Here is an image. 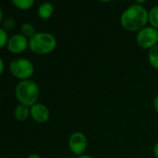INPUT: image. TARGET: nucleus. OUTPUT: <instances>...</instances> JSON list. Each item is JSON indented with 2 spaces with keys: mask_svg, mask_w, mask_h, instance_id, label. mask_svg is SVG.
<instances>
[{
  "mask_svg": "<svg viewBox=\"0 0 158 158\" xmlns=\"http://www.w3.org/2000/svg\"><path fill=\"white\" fill-rule=\"evenodd\" d=\"M148 10L144 6L136 2L129 6L120 16V24L128 31H139L148 22Z\"/></svg>",
  "mask_w": 158,
  "mask_h": 158,
  "instance_id": "obj_1",
  "label": "nucleus"
},
{
  "mask_svg": "<svg viewBox=\"0 0 158 158\" xmlns=\"http://www.w3.org/2000/svg\"><path fill=\"white\" fill-rule=\"evenodd\" d=\"M15 97L19 104L32 106L38 103L40 96V88L32 80L19 81L15 87Z\"/></svg>",
  "mask_w": 158,
  "mask_h": 158,
  "instance_id": "obj_2",
  "label": "nucleus"
},
{
  "mask_svg": "<svg viewBox=\"0 0 158 158\" xmlns=\"http://www.w3.org/2000/svg\"><path fill=\"white\" fill-rule=\"evenodd\" d=\"M56 36L46 31L37 32L29 39V49L35 55H48L56 49Z\"/></svg>",
  "mask_w": 158,
  "mask_h": 158,
  "instance_id": "obj_3",
  "label": "nucleus"
},
{
  "mask_svg": "<svg viewBox=\"0 0 158 158\" xmlns=\"http://www.w3.org/2000/svg\"><path fill=\"white\" fill-rule=\"evenodd\" d=\"M9 71L12 76L20 81L30 80L34 72V66L30 59L18 57L10 62Z\"/></svg>",
  "mask_w": 158,
  "mask_h": 158,
  "instance_id": "obj_4",
  "label": "nucleus"
},
{
  "mask_svg": "<svg viewBox=\"0 0 158 158\" xmlns=\"http://www.w3.org/2000/svg\"><path fill=\"white\" fill-rule=\"evenodd\" d=\"M137 44L143 49H151L158 44V30L152 26H145L137 32Z\"/></svg>",
  "mask_w": 158,
  "mask_h": 158,
  "instance_id": "obj_5",
  "label": "nucleus"
},
{
  "mask_svg": "<svg viewBox=\"0 0 158 158\" xmlns=\"http://www.w3.org/2000/svg\"><path fill=\"white\" fill-rule=\"evenodd\" d=\"M69 148L75 156H82L88 146V141L86 135L81 131H75L71 133L69 139Z\"/></svg>",
  "mask_w": 158,
  "mask_h": 158,
  "instance_id": "obj_6",
  "label": "nucleus"
},
{
  "mask_svg": "<svg viewBox=\"0 0 158 158\" xmlns=\"http://www.w3.org/2000/svg\"><path fill=\"white\" fill-rule=\"evenodd\" d=\"M6 47L11 54H15V55L21 54L27 48H29V39L26 38L21 33L13 34L9 36Z\"/></svg>",
  "mask_w": 158,
  "mask_h": 158,
  "instance_id": "obj_7",
  "label": "nucleus"
},
{
  "mask_svg": "<svg viewBox=\"0 0 158 158\" xmlns=\"http://www.w3.org/2000/svg\"><path fill=\"white\" fill-rule=\"evenodd\" d=\"M31 118L37 123H44L50 118V111L42 103H36L31 106Z\"/></svg>",
  "mask_w": 158,
  "mask_h": 158,
  "instance_id": "obj_8",
  "label": "nucleus"
},
{
  "mask_svg": "<svg viewBox=\"0 0 158 158\" xmlns=\"http://www.w3.org/2000/svg\"><path fill=\"white\" fill-rule=\"evenodd\" d=\"M14 117L19 121H25L31 117V106L18 104L14 108Z\"/></svg>",
  "mask_w": 158,
  "mask_h": 158,
  "instance_id": "obj_9",
  "label": "nucleus"
},
{
  "mask_svg": "<svg viewBox=\"0 0 158 158\" xmlns=\"http://www.w3.org/2000/svg\"><path fill=\"white\" fill-rule=\"evenodd\" d=\"M54 14V5L50 2H44L37 8V15L41 19H48Z\"/></svg>",
  "mask_w": 158,
  "mask_h": 158,
  "instance_id": "obj_10",
  "label": "nucleus"
},
{
  "mask_svg": "<svg viewBox=\"0 0 158 158\" xmlns=\"http://www.w3.org/2000/svg\"><path fill=\"white\" fill-rule=\"evenodd\" d=\"M20 33L22 35H24L26 38L30 39L33 35H35L37 32H36V29L33 24H31L30 22H24L20 26Z\"/></svg>",
  "mask_w": 158,
  "mask_h": 158,
  "instance_id": "obj_11",
  "label": "nucleus"
},
{
  "mask_svg": "<svg viewBox=\"0 0 158 158\" xmlns=\"http://www.w3.org/2000/svg\"><path fill=\"white\" fill-rule=\"evenodd\" d=\"M148 22L150 26L158 30V6H154L148 12Z\"/></svg>",
  "mask_w": 158,
  "mask_h": 158,
  "instance_id": "obj_12",
  "label": "nucleus"
},
{
  "mask_svg": "<svg viewBox=\"0 0 158 158\" xmlns=\"http://www.w3.org/2000/svg\"><path fill=\"white\" fill-rule=\"evenodd\" d=\"M12 5L19 10H29L34 6V0H12Z\"/></svg>",
  "mask_w": 158,
  "mask_h": 158,
  "instance_id": "obj_13",
  "label": "nucleus"
},
{
  "mask_svg": "<svg viewBox=\"0 0 158 158\" xmlns=\"http://www.w3.org/2000/svg\"><path fill=\"white\" fill-rule=\"evenodd\" d=\"M148 61L150 65L158 70V44L151 48L148 52Z\"/></svg>",
  "mask_w": 158,
  "mask_h": 158,
  "instance_id": "obj_14",
  "label": "nucleus"
},
{
  "mask_svg": "<svg viewBox=\"0 0 158 158\" xmlns=\"http://www.w3.org/2000/svg\"><path fill=\"white\" fill-rule=\"evenodd\" d=\"M16 26V20L15 19L11 18V17H8V18H6L4 19L3 22H2V29L6 30V31H11L14 27Z\"/></svg>",
  "mask_w": 158,
  "mask_h": 158,
  "instance_id": "obj_15",
  "label": "nucleus"
},
{
  "mask_svg": "<svg viewBox=\"0 0 158 158\" xmlns=\"http://www.w3.org/2000/svg\"><path fill=\"white\" fill-rule=\"evenodd\" d=\"M8 39H9V36L7 34V31L0 28V47L1 48H4L5 46H6Z\"/></svg>",
  "mask_w": 158,
  "mask_h": 158,
  "instance_id": "obj_16",
  "label": "nucleus"
},
{
  "mask_svg": "<svg viewBox=\"0 0 158 158\" xmlns=\"http://www.w3.org/2000/svg\"><path fill=\"white\" fill-rule=\"evenodd\" d=\"M153 106H154V108L156 109V111L158 113V94L154 98V101H153Z\"/></svg>",
  "mask_w": 158,
  "mask_h": 158,
  "instance_id": "obj_17",
  "label": "nucleus"
},
{
  "mask_svg": "<svg viewBox=\"0 0 158 158\" xmlns=\"http://www.w3.org/2000/svg\"><path fill=\"white\" fill-rule=\"evenodd\" d=\"M153 154H154L155 157L158 158V142L153 147Z\"/></svg>",
  "mask_w": 158,
  "mask_h": 158,
  "instance_id": "obj_18",
  "label": "nucleus"
},
{
  "mask_svg": "<svg viewBox=\"0 0 158 158\" xmlns=\"http://www.w3.org/2000/svg\"><path fill=\"white\" fill-rule=\"evenodd\" d=\"M4 69H5V63H4V59L0 58V74L2 75L4 73Z\"/></svg>",
  "mask_w": 158,
  "mask_h": 158,
  "instance_id": "obj_19",
  "label": "nucleus"
},
{
  "mask_svg": "<svg viewBox=\"0 0 158 158\" xmlns=\"http://www.w3.org/2000/svg\"><path fill=\"white\" fill-rule=\"evenodd\" d=\"M26 158H42L38 154H31V155H29Z\"/></svg>",
  "mask_w": 158,
  "mask_h": 158,
  "instance_id": "obj_20",
  "label": "nucleus"
},
{
  "mask_svg": "<svg viewBox=\"0 0 158 158\" xmlns=\"http://www.w3.org/2000/svg\"><path fill=\"white\" fill-rule=\"evenodd\" d=\"M77 158H94L92 156H89V155H82V156H80Z\"/></svg>",
  "mask_w": 158,
  "mask_h": 158,
  "instance_id": "obj_21",
  "label": "nucleus"
},
{
  "mask_svg": "<svg viewBox=\"0 0 158 158\" xmlns=\"http://www.w3.org/2000/svg\"><path fill=\"white\" fill-rule=\"evenodd\" d=\"M3 9L2 8H0V21H1V23L3 22V20H4V19H3Z\"/></svg>",
  "mask_w": 158,
  "mask_h": 158,
  "instance_id": "obj_22",
  "label": "nucleus"
}]
</instances>
